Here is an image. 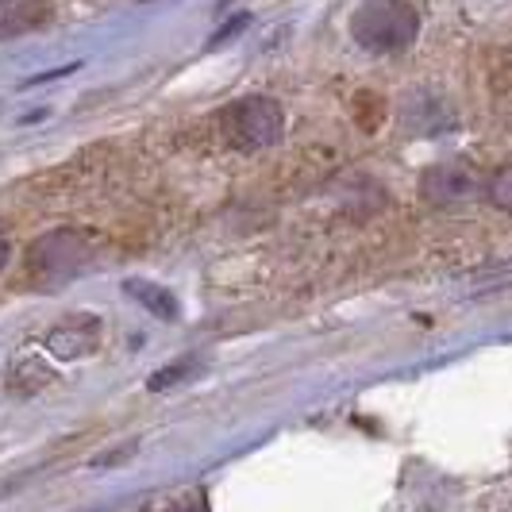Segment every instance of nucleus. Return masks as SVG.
Segmentation results:
<instances>
[{"instance_id": "nucleus-4", "label": "nucleus", "mask_w": 512, "mask_h": 512, "mask_svg": "<svg viewBox=\"0 0 512 512\" xmlns=\"http://www.w3.org/2000/svg\"><path fill=\"white\" fill-rule=\"evenodd\" d=\"M97 343H101V320L97 316H66L62 324H54L47 332V347H51L54 359L62 362L89 355Z\"/></svg>"}, {"instance_id": "nucleus-2", "label": "nucleus", "mask_w": 512, "mask_h": 512, "mask_svg": "<svg viewBox=\"0 0 512 512\" xmlns=\"http://www.w3.org/2000/svg\"><path fill=\"white\" fill-rule=\"evenodd\" d=\"M416 27H420V16L409 0H366L351 16L355 43L374 54L405 51L416 39Z\"/></svg>"}, {"instance_id": "nucleus-9", "label": "nucleus", "mask_w": 512, "mask_h": 512, "mask_svg": "<svg viewBox=\"0 0 512 512\" xmlns=\"http://www.w3.org/2000/svg\"><path fill=\"white\" fill-rule=\"evenodd\" d=\"M8 255H12V247H8V239H4V235H0V270H4V266H8Z\"/></svg>"}, {"instance_id": "nucleus-5", "label": "nucleus", "mask_w": 512, "mask_h": 512, "mask_svg": "<svg viewBox=\"0 0 512 512\" xmlns=\"http://www.w3.org/2000/svg\"><path fill=\"white\" fill-rule=\"evenodd\" d=\"M51 20V0H0V39L35 31Z\"/></svg>"}, {"instance_id": "nucleus-6", "label": "nucleus", "mask_w": 512, "mask_h": 512, "mask_svg": "<svg viewBox=\"0 0 512 512\" xmlns=\"http://www.w3.org/2000/svg\"><path fill=\"white\" fill-rule=\"evenodd\" d=\"M124 293L135 297L147 312L162 316V320H174V316H178V301H174V293H166L162 285L143 282V278H131V282H124Z\"/></svg>"}, {"instance_id": "nucleus-1", "label": "nucleus", "mask_w": 512, "mask_h": 512, "mask_svg": "<svg viewBox=\"0 0 512 512\" xmlns=\"http://www.w3.org/2000/svg\"><path fill=\"white\" fill-rule=\"evenodd\" d=\"M285 131V112L270 97H239L220 112V135L231 151H270Z\"/></svg>"}, {"instance_id": "nucleus-8", "label": "nucleus", "mask_w": 512, "mask_h": 512, "mask_svg": "<svg viewBox=\"0 0 512 512\" xmlns=\"http://www.w3.org/2000/svg\"><path fill=\"white\" fill-rule=\"evenodd\" d=\"M166 512H208V509H205V497H201V493H189V497H178Z\"/></svg>"}, {"instance_id": "nucleus-3", "label": "nucleus", "mask_w": 512, "mask_h": 512, "mask_svg": "<svg viewBox=\"0 0 512 512\" xmlns=\"http://www.w3.org/2000/svg\"><path fill=\"white\" fill-rule=\"evenodd\" d=\"M85 258H89L85 235H77L70 228L51 231L39 243H31V251H27V274H35L43 285L70 282V278H77V270L85 266Z\"/></svg>"}, {"instance_id": "nucleus-7", "label": "nucleus", "mask_w": 512, "mask_h": 512, "mask_svg": "<svg viewBox=\"0 0 512 512\" xmlns=\"http://www.w3.org/2000/svg\"><path fill=\"white\" fill-rule=\"evenodd\" d=\"M493 201L505 208V212H512V170H505V174H497V181H493Z\"/></svg>"}]
</instances>
